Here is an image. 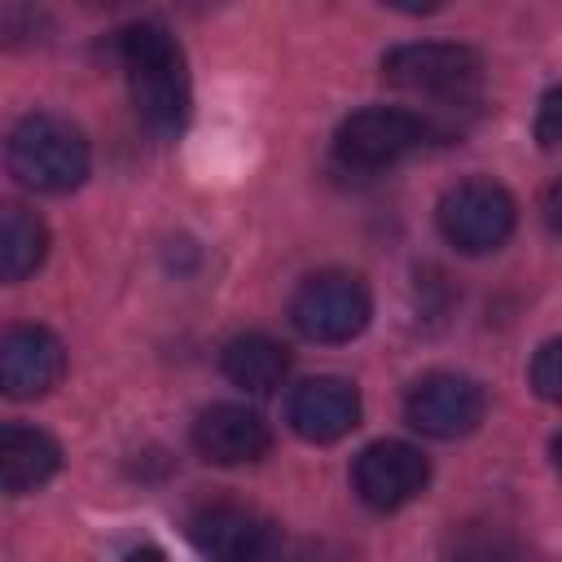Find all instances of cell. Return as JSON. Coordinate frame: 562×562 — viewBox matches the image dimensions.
<instances>
[{"mask_svg": "<svg viewBox=\"0 0 562 562\" xmlns=\"http://www.w3.org/2000/svg\"><path fill=\"white\" fill-rule=\"evenodd\" d=\"M549 457H553V470L562 474V435H553V443H549Z\"/></svg>", "mask_w": 562, "mask_h": 562, "instance_id": "21", "label": "cell"}, {"mask_svg": "<svg viewBox=\"0 0 562 562\" xmlns=\"http://www.w3.org/2000/svg\"><path fill=\"white\" fill-rule=\"evenodd\" d=\"M48 255V228L35 211L26 206H4L0 211V277L13 285V281H26Z\"/></svg>", "mask_w": 562, "mask_h": 562, "instance_id": "15", "label": "cell"}, {"mask_svg": "<svg viewBox=\"0 0 562 562\" xmlns=\"http://www.w3.org/2000/svg\"><path fill=\"white\" fill-rule=\"evenodd\" d=\"M373 316V294L356 272L329 268L307 277L290 299V321L312 342H351Z\"/></svg>", "mask_w": 562, "mask_h": 562, "instance_id": "5", "label": "cell"}, {"mask_svg": "<svg viewBox=\"0 0 562 562\" xmlns=\"http://www.w3.org/2000/svg\"><path fill=\"white\" fill-rule=\"evenodd\" d=\"M189 540L206 562H268L281 536L263 509L241 501H215L189 518Z\"/></svg>", "mask_w": 562, "mask_h": 562, "instance_id": "8", "label": "cell"}, {"mask_svg": "<svg viewBox=\"0 0 562 562\" xmlns=\"http://www.w3.org/2000/svg\"><path fill=\"white\" fill-rule=\"evenodd\" d=\"M123 562H167V553H162L158 544H140V549H132Z\"/></svg>", "mask_w": 562, "mask_h": 562, "instance_id": "20", "label": "cell"}, {"mask_svg": "<svg viewBox=\"0 0 562 562\" xmlns=\"http://www.w3.org/2000/svg\"><path fill=\"white\" fill-rule=\"evenodd\" d=\"M61 470V443L40 426H4L0 430V483L9 496H26L44 487Z\"/></svg>", "mask_w": 562, "mask_h": 562, "instance_id": "13", "label": "cell"}, {"mask_svg": "<svg viewBox=\"0 0 562 562\" xmlns=\"http://www.w3.org/2000/svg\"><path fill=\"white\" fill-rule=\"evenodd\" d=\"M382 79L400 92L430 97L443 105H465L479 97L483 57L470 44L452 40H413L382 53Z\"/></svg>", "mask_w": 562, "mask_h": 562, "instance_id": "3", "label": "cell"}, {"mask_svg": "<svg viewBox=\"0 0 562 562\" xmlns=\"http://www.w3.org/2000/svg\"><path fill=\"white\" fill-rule=\"evenodd\" d=\"M544 224H549V228L562 237V176H558V180L544 189Z\"/></svg>", "mask_w": 562, "mask_h": 562, "instance_id": "19", "label": "cell"}, {"mask_svg": "<svg viewBox=\"0 0 562 562\" xmlns=\"http://www.w3.org/2000/svg\"><path fill=\"white\" fill-rule=\"evenodd\" d=\"M483 413H487L483 382H474L470 373H457V369L422 373L404 395L408 426L430 439H461V435L479 430Z\"/></svg>", "mask_w": 562, "mask_h": 562, "instance_id": "7", "label": "cell"}, {"mask_svg": "<svg viewBox=\"0 0 562 562\" xmlns=\"http://www.w3.org/2000/svg\"><path fill=\"white\" fill-rule=\"evenodd\" d=\"M430 140V123L413 110L395 105H369L338 123L334 132V158L347 171H386L413 149Z\"/></svg>", "mask_w": 562, "mask_h": 562, "instance_id": "6", "label": "cell"}, {"mask_svg": "<svg viewBox=\"0 0 562 562\" xmlns=\"http://www.w3.org/2000/svg\"><path fill=\"white\" fill-rule=\"evenodd\" d=\"M531 386L540 400L562 404V338L540 342V351L531 356Z\"/></svg>", "mask_w": 562, "mask_h": 562, "instance_id": "16", "label": "cell"}, {"mask_svg": "<svg viewBox=\"0 0 562 562\" xmlns=\"http://www.w3.org/2000/svg\"><path fill=\"white\" fill-rule=\"evenodd\" d=\"M66 373V347L44 325H9L0 338V386L13 400L48 395Z\"/></svg>", "mask_w": 562, "mask_h": 562, "instance_id": "10", "label": "cell"}, {"mask_svg": "<svg viewBox=\"0 0 562 562\" xmlns=\"http://www.w3.org/2000/svg\"><path fill=\"white\" fill-rule=\"evenodd\" d=\"M285 422L307 443H334L360 426V391L347 378H307L290 391Z\"/></svg>", "mask_w": 562, "mask_h": 562, "instance_id": "11", "label": "cell"}, {"mask_svg": "<svg viewBox=\"0 0 562 562\" xmlns=\"http://www.w3.org/2000/svg\"><path fill=\"white\" fill-rule=\"evenodd\" d=\"M88 140L61 114H26L9 132V171L35 193H70L88 176Z\"/></svg>", "mask_w": 562, "mask_h": 562, "instance_id": "2", "label": "cell"}, {"mask_svg": "<svg viewBox=\"0 0 562 562\" xmlns=\"http://www.w3.org/2000/svg\"><path fill=\"white\" fill-rule=\"evenodd\" d=\"M536 140L540 149H553L562 140V83L544 88L540 97V110H536Z\"/></svg>", "mask_w": 562, "mask_h": 562, "instance_id": "18", "label": "cell"}, {"mask_svg": "<svg viewBox=\"0 0 562 562\" xmlns=\"http://www.w3.org/2000/svg\"><path fill=\"white\" fill-rule=\"evenodd\" d=\"M220 369H224V378H228L233 386H241V391H250V395H268V391H277V386L285 382V373H290V347L277 342L272 334L250 329V334H237V338L224 342Z\"/></svg>", "mask_w": 562, "mask_h": 562, "instance_id": "14", "label": "cell"}, {"mask_svg": "<svg viewBox=\"0 0 562 562\" xmlns=\"http://www.w3.org/2000/svg\"><path fill=\"white\" fill-rule=\"evenodd\" d=\"M518 224V202L505 184L487 180V176H474V180H461L452 184L443 198H439V233L448 246H457L461 255H487V250H501L509 241Z\"/></svg>", "mask_w": 562, "mask_h": 562, "instance_id": "4", "label": "cell"}, {"mask_svg": "<svg viewBox=\"0 0 562 562\" xmlns=\"http://www.w3.org/2000/svg\"><path fill=\"white\" fill-rule=\"evenodd\" d=\"M119 61L127 75V92L136 105V119L167 136L180 132L189 119V66L176 35L158 22H132L119 31Z\"/></svg>", "mask_w": 562, "mask_h": 562, "instance_id": "1", "label": "cell"}, {"mask_svg": "<svg viewBox=\"0 0 562 562\" xmlns=\"http://www.w3.org/2000/svg\"><path fill=\"white\" fill-rule=\"evenodd\" d=\"M448 562H514V553L496 531H465Z\"/></svg>", "mask_w": 562, "mask_h": 562, "instance_id": "17", "label": "cell"}, {"mask_svg": "<svg viewBox=\"0 0 562 562\" xmlns=\"http://www.w3.org/2000/svg\"><path fill=\"white\" fill-rule=\"evenodd\" d=\"M426 483H430V461L422 457V448L404 439H378L351 461V492L378 514L404 509L426 492Z\"/></svg>", "mask_w": 562, "mask_h": 562, "instance_id": "9", "label": "cell"}, {"mask_svg": "<svg viewBox=\"0 0 562 562\" xmlns=\"http://www.w3.org/2000/svg\"><path fill=\"white\" fill-rule=\"evenodd\" d=\"M193 448L211 465H250V461L268 457L272 430L246 404H211L193 422Z\"/></svg>", "mask_w": 562, "mask_h": 562, "instance_id": "12", "label": "cell"}]
</instances>
